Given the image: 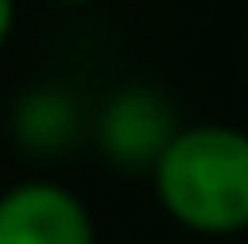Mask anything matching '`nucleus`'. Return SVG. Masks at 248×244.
Wrapping results in <instances>:
<instances>
[{"label":"nucleus","mask_w":248,"mask_h":244,"mask_svg":"<svg viewBox=\"0 0 248 244\" xmlns=\"http://www.w3.org/2000/svg\"><path fill=\"white\" fill-rule=\"evenodd\" d=\"M156 198L179 226L202 235L248 230V134L230 125L179 129L156 162Z\"/></svg>","instance_id":"1"},{"label":"nucleus","mask_w":248,"mask_h":244,"mask_svg":"<svg viewBox=\"0 0 248 244\" xmlns=\"http://www.w3.org/2000/svg\"><path fill=\"white\" fill-rule=\"evenodd\" d=\"M0 244H97L92 217L60 184H23L0 198Z\"/></svg>","instance_id":"2"},{"label":"nucleus","mask_w":248,"mask_h":244,"mask_svg":"<svg viewBox=\"0 0 248 244\" xmlns=\"http://www.w3.org/2000/svg\"><path fill=\"white\" fill-rule=\"evenodd\" d=\"M175 134L179 129L170 120V106L156 92H142V88L120 92L106 106V115H101V143L129 171H138V166H152L156 171L161 152L175 143Z\"/></svg>","instance_id":"3"},{"label":"nucleus","mask_w":248,"mask_h":244,"mask_svg":"<svg viewBox=\"0 0 248 244\" xmlns=\"http://www.w3.org/2000/svg\"><path fill=\"white\" fill-rule=\"evenodd\" d=\"M18 125H23V138L32 147H60L74 129V111L60 92H37V97L23 101L18 111Z\"/></svg>","instance_id":"4"},{"label":"nucleus","mask_w":248,"mask_h":244,"mask_svg":"<svg viewBox=\"0 0 248 244\" xmlns=\"http://www.w3.org/2000/svg\"><path fill=\"white\" fill-rule=\"evenodd\" d=\"M9 28H14V0H0V42L9 37Z\"/></svg>","instance_id":"5"},{"label":"nucleus","mask_w":248,"mask_h":244,"mask_svg":"<svg viewBox=\"0 0 248 244\" xmlns=\"http://www.w3.org/2000/svg\"><path fill=\"white\" fill-rule=\"evenodd\" d=\"M60 5H78V0H60Z\"/></svg>","instance_id":"6"},{"label":"nucleus","mask_w":248,"mask_h":244,"mask_svg":"<svg viewBox=\"0 0 248 244\" xmlns=\"http://www.w3.org/2000/svg\"><path fill=\"white\" fill-rule=\"evenodd\" d=\"M239 244H248V240H239Z\"/></svg>","instance_id":"7"}]
</instances>
